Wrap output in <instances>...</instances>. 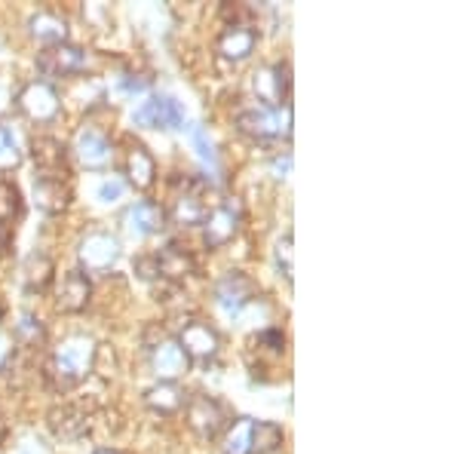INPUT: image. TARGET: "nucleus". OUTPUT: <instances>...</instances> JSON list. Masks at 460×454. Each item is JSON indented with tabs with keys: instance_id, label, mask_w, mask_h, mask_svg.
<instances>
[{
	"instance_id": "nucleus-7",
	"label": "nucleus",
	"mask_w": 460,
	"mask_h": 454,
	"mask_svg": "<svg viewBox=\"0 0 460 454\" xmlns=\"http://www.w3.org/2000/svg\"><path fill=\"white\" fill-rule=\"evenodd\" d=\"M47 427H49V433L56 439H62V442H74V439L86 436L89 427H93V408L77 399L53 405L47 414Z\"/></svg>"
},
{
	"instance_id": "nucleus-29",
	"label": "nucleus",
	"mask_w": 460,
	"mask_h": 454,
	"mask_svg": "<svg viewBox=\"0 0 460 454\" xmlns=\"http://www.w3.org/2000/svg\"><path fill=\"white\" fill-rule=\"evenodd\" d=\"M249 430L252 421L240 418V421H230V427L225 430V454H252L249 451Z\"/></svg>"
},
{
	"instance_id": "nucleus-28",
	"label": "nucleus",
	"mask_w": 460,
	"mask_h": 454,
	"mask_svg": "<svg viewBox=\"0 0 460 454\" xmlns=\"http://www.w3.org/2000/svg\"><path fill=\"white\" fill-rule=\"evenodd\" d=\"M22 215V191L10 178H0V225H10Z\"/></svg>"
},
{
	"instance_id": "nucleus-27",
	"label": "nucleus",
	"mask_w": 460,
	"mask_h": 454,
	"mask_svg": "<svg viewBox=\"0 0 460 454\" xmlns=\"http://www.w3.org/2000/svg\"><path fill=\"white\" fill-rule=\"evenodd\" d=\"M31 34L37 37L40 43H47V47H53V43H62L65 37H68V22L62 16H56V13H37L31 19Z\"/></svg>"
},
{
	"instance_id": "nucleus-19",
	"label": "nucleus",
	"mask_w": 460,
	"mask_h": 454,
	"mask_svg": "<svg viewBox=\"0 0 460 454\" xmlns=\"http://www.w3.org/2000/svg\"><path fill=\"white\" fill-rule=\"evenodd\" d=\"M126 182L136 191H151L157 182V163H154L151 151L138 141H132L129 151H126Z\"/></svg>"
},
{
	"instance_id": "nucleus-4",
	"label": "nucleus",
	"mask_w": 460,
	"mask_h": 454,
	"mask_svg": "<svg viewBox=\"0 0 460 454\" xmlns=\"http://www.w3.org/2000/svg\"><path fill=\"white\" fill-rule=\"evenodd\" d=\"M184 412H188V427L199 439H218L230 427V421H234V414H230L225 402L206 396V393H197V396L184 402Z\"/></svg>"
},
{
	"instance_id": "nucleus-34",
	"label": "nucleus",
	"mask_w": 460,
	"mask_h": 454,
	"mask_svg": "<svg viewBox=\"0 0 460 454\" xmlns=\"http://www.w3.org/2000/svg\"><path fill=\"white\" fill-rule=\"evenodd\" d=\"M136 273L142 277L145 282H154V280H160L157 277V264H154V255H142L136 262Z\"/></svg>"
},
{
	"instance_id": "nucleus-25",
	"label": "nucleus",
	"mask_w": 460,
	"mask_h": 454,
	"mask_svg": "<svg viewBox=\"0 0 460 454\" xmlns=\"http://www.w3.org/2000/svg\"><path fill=\"white\" fill-rule=\"evenodd\" d=\"M184 393L178 390L175 381H160L157 387H151V390L145 393V405L151 408V412L157 414H175L184 408Z\"/></svg>"
},
{
	"instance_id": "nucleus-2",
	"label": "nucleus",
	"mask_w": 460,
	"mask_h": 454,
	"mask_svg": "<svg viewBox=\"0 0 460 454\" xmlns=\"http://www.w3.org/2000/svg\"><path fill=\"white\" fill-rule=\"evenodd\" d=\"M236 129L258 145H270V141H288L292 138V105L288 108H267L252 105L236 114Z\"/></svg>"
},
{
	"instance_id": "nucleus-33",
	"label": "nucleus",
	"mask_w": 460,
	"mask_h": 454,
	"mask_svg": "<svg viewBox=\"0 0 460 454\" xmlns=\"http://www.w3.org/2000/svg\"><path fill=\"white\" fill-rule=\"evenodd\" d=\"M126 191V182H120V178H108L105 184L99 188V197L105 200V203H114V200H120Z\"/></svg>"
},
{
	"instance_id": "nucleus-3",
	"label": "nucleus",
	"mask_w": 460,
	"mask_h": 454,
	"mask_svg": "<svg viewBox=\"0 0 460 454\" xmlns=\"http://www.w3.org/2000/svg\"><path fill=\"white\" fill-rule=\"evenodd\" d=\"M215 193L206 175H188L175 182L172 218L178 225H203V218L215 206Z\"/></svg>"
},
{
	"instance_id": "nucleus-30",
	"label": "nucleus",
	"mask_w": 460,
	"mask_h": 454,
	"mask_svg": "<svg viewBox=\"0 0 460 454\" xmlns=\"http://www.w3.org/2000/svg\"><path fill=\"white\" fill-rule=\"evenodd\" d=\"M252 350H258V353L264 356H283L286 353V332L283 329H264L258 332L255 338H252Z\"/></svg>"
},
{
	"instance_id": "nucleus-23",
	"label": "nucleus",
	"mask_w": 460,
	"mask_h": 454,
	"mask_svg": "<svg viewBox=\"0 0 460 454\" xmlns=\"http://www.w3.org/2000/svg\"><path fill=\"white\" fill-rule=\"evenodd\" d=\"M154 353V369H157V375L163 378V381H175L178 375H184L188 371V356H184V350L178 347V341H163V344H157L151 350Z\"/></svg>"
},
{
	"instance_id": "nucleus-39",
	"label": "nucleus",
	"mask_w": 460,
	"mask_h": 454,
	"mask_svg": "<svg viewBox=\"0 0 460 454\" xmlns=\"http://www.w3.org/2000/svg\"><path fill=\"white\" fill-rule=\"evenodd\" d=\"M0 319H4V304H0Z\"/></svg>"
},
{
	"instance_id": "nucleus-12",
	"label": "nucleus",
	"mask_w": 460,
	"mask_h": 454,
	"mask_svg": "<svg viewBox=\"0 0 460 454\" xmlns=\"http://www.w3.org/2000/svg\"><path fill=\"white\" fill-rule=\"evenodd\" d=\"M218 332L212 329L209 323H203V319H190V323H184L181 334H178V347L184 350V356H188V362H209L218 356Z\"/></svg>"
},
{
	"instance_id": "nucleus-11",
	"label": "nucleus",
	"mask_w": 460,
	"mask_h": 454,
	"mask_svg": "<svg viewBox=\"0 0 460 454\" xmlns=\"http://www.w3.org/2000/svg\"><path fill=\"white\" fill-rule=\"evenodd\" d=\"M255 298H258V282L243 271H227L225 277L215 282V304L225 314H236V310H243Z\"/></svg>"
},
{
	"instance_id": "nucleus-8",
	"label": "nucleus",
	"mask_w": 460,
	"mask_h": 454,
	"mask_svg": "<svg viewBox=\"0 0 460 454\" xmlns=\"http://www.w3.org/2000/svg\"><path fill=\"white\" fill-rule=\"evenodd\" d=\"M16 105L34 123H53L62 114V99H58L53 84H47V80H34V84L22 86V93L16 95Z\"/></svg>"
},
{
	"instance_id": "nucleus-26",
	"label": "nucleus",
	"mask_w": 460,
	"mask_h": 454,
	"mask_svg": "<svg viewBox=\"0 0 460 454\" xmlns=\"http://www.w3.org/2000/svg\"><path fill=\"white\" fill-rule=\"evenodd\" d=\"M13 341H16V347L37 353V350H43V344H47V329H43V323L34 314H22L16 329H13Z\"/></svg>"
},
{
	"instance_id": "nucleus-6",
	"label": "nucleus",
	"mask_w": 460,
	"mask_h": 454,
	"mask_svg": "<svg viewBox=\"0 0 460 454\" xmlns=\"http://www.w3.org/2000/svg\"><path fill=\"white\" fill-rule=\"evenodd\" d=\"M240 225H243V206L236 203V197L215 200V206L209 209V215L203 218L206 245H209V249L227 245L236 234H240Z\"/></svg>"
},
{
	"instance_id": "nucleus-20",
	"label": "nucleus",
	"mask_w": 460,
	"mask_h": 454,
	"mask_svg": "<svg viewBox=\"0 0 460 454\" xmlns=\"http://www.w3.org/2000/svg\"><path fill=\"white\" fill-rule=\"evenodd\" d=\"M117 255H120V245L108 234H89L84 245H80V258H84V264H86L84 273L108 271V267L117 262Z\"/></svg>"
},
{
	"instance_id": "nucleus-10",
	"label": "nucleus",
	"mask_w": 460,
	"mask_h": 454,
	"mask_svg": "<svg viewBox=\"0 0 460 454\" xmlns=\"http://www.w3.org/2000/svg\"><path fill=\"white\" fill-rule=\"evenodd\" d=\"M93 301V280L80 267L65 271L56 282V310L62 314H84Z\"/></svg>"
},
{
	"instance_id": "nucleus-18",
	"label": "nucleus",
	"mask_w": 460,
	"mask_h": 454,
	"mask_svg": "<svg viewBox=\"0 0 460 454\" xmlns=\"http://www.w3.org/2000/svg\"><path fill=\"white\" fill-rule=\"evenodd\" d=\"M74 154H77V160L84 163L86 169H102L114 157V147H111V141L105 138V132H99L95 126H86L77 136V141H74Z\"/></svg>"
},
{
	"instance_id": "nucleus-17",
	"label": "nucleus",
	"mask_w": 460,
	"mask_h": 454,
	"mask_svg": "<svg viewBox=\"0 0 460 454\" xmlns=\"http://www.w3.org/2000/svg\"><path fill=\"white\" fill-rule=\"evenodd\" d=\"M258 47V28L255 25H225V31L215 40V49L225 62H246Z\"/></svg>"
},
{
	"instance_id": "nucleus-37",
	"label": "nucleus",
	"mask_w": 460,
	"mask_h": 454,
	"mask_svg": "<svg viewBox=\"0 0 460 454\" xmlns=\"http://www.w3.org/2000/svg\"><path fill=\"white\" fill-rule=\"evenodd\" d=\"M4 436H6V423H4V418H0V442H4Z\"/></svg>"
},
{
	"instance_id": "nucleus-35",
	"label": "nucleus",
	"mask_w": 460,
	"mask_h": 454,
	"mask_svg": "<svg viewBox=\"0 0 460 454\" xmlns=\"http://www.w3.org/2000/svg\"><path fill=\"white\" fill-rule=\"evenodd\" d=\"M194 145L199 147V157H203V160H209V163H215L212 141L206 138V132H203V129H194Z\"/></svg>"
},
{
	"instance_id": "nucleus-15",
	"label": "nucleus",
	"mask_w": 460,
	"mask_h": 454,
	"mask_svg": "<svg viewBox=\"0 0 460 454\" xmlns=\"http://www.w3.org/2000/svg\"><path fill=\"white\" fill-rule=\"evenodd\" d=\"M74 191L68 175H37L34 182V203L47 215H62L71 206Z\"/></svg>"
},
{
	"instance_id": "nucleus-36",
	"label": "nucleus",
	"mask_w": 460,
	"mask_h": 454,
	"mask_svg": "<svg viewBox=\"0 0 460 454\" xmlns=\"http://www.w3.org/2000/svg\"><path fill=\"white\" fill-rule=\"evenodd\" d=\"M13 249V227L10 225H0V258H6Z\"/></svg>"
},
{
	"instance_id": "nucleus-32",
	"label": "nucleus",
	"mask_w": 460,
	"mask_h": 454,
	"mask_svg": "<svg viewBox=\"0 0 460 454\" xmlns=\"http://www.w3.org/2000/svg\"><path fill=\"white\" fill-rule=\"evenodd\" d=\"M277 267H279V273L292 282V234H286L283 240L277 243Z\"/></svg>"
},
{
	"instance_id": "nucleus-21",
	"label": "nucleus",
	"mask_w": 460,
	"mask_h": 454,
	"mask_svg": "<svg viewBox=\"0 0 460 454\" xmlns=\"http://www.w3.org/2000/svg\"><path fill=\"white\" fill-rule=\"evenodd\" d=\"M53 280H56V264L47 252H31V255L22 262V286H25V292H31V295L47 292V289L53 286Z\"/></svg>"
},
{
	"instance_id": "nucleus-31",
	"label": "nucleus",
	"mask_w": 460,
	"mask_h": 454,
	"mask_svg": "<svg viewBox=\"0 0 460 454\" xmlns=\"http://www.w3.org/2000/svg\"><path fill=\"white\" fill-rule=\"evenodd\" d=\"M19 163V145H16V136H13L6 126H0V173Z\"/></svg>"
},
{
	"instance_id": "nucleus-24",
	"label": "nucleus",
	"mask_w": 460,
	"mask_h": 454,
	"mask_svg": "<svg viewBox=\"0 0 460 454\" xmlns=\"http://www.w3.org/2000/svg\"><path fill=\"white\" fill-rule=\"evenodd\" d=\"M286 442V433L279 423L273 421H252L249 430V451L252 454H273L279 451Z\"/></svg>"
},
{
	"instance_id": "nucleus-14",
	"label": "nucleus",
	"mask_w": 460,
	"mask_h": 454,
	"mask_svg": "<svg viewBox=\"0 0 460 454\" xmlns=\"http://www.w3.org/2000/svg\"><path fill=\"white\" fill-rule=\"evenodd\" d=\"M154 264H157V277L169 286H181L188 277L197 273V258L190 255V249L178 243H166L163 249L154 255Z\"/></svg>"
},
{
	"instance_id": "nucleus-22",
	"label": "nucleus",
	"mask_w": 460,
	"mask_h": 454,
	"mask_svg": "<svg viewBox=\"0 0 460 454\" xmlns=\"http://www.w3.org/2000/svg\"><path fill=\"white\" fill-rule=\"evenodd\" d=\"M126 227L138 236H147V234H160L166 227V209L160 203H151V200H142L136 203L129 212H126Z\"/></svg>"
},
{
	"instance_id": "nucleus-5",
	"label": "nucleus",
	"mask_w": 460,
	"mask_h": 454,
	"mask_svg": "<svg viewBox=\"0 0 460 454\" xmlns=\"http://www.w3.org/2000/svg\"><path fill=\"white\" fill-rule=\"evenodd\" d=\"M37 71L47 84L53 80H68L74 74L86 71V53L74 43L62 40V43H53V47H43L37 53Z\"/></svg>"
},
{
	"instance_id": "nucleus-13",
	"label": "nucleus",
	"mask_w": 460,
	"mask_h": 454,
	"mask_svg": "<svg viewBox=\"0 0 460 454\" xmlns=\"http://www.w3.org/2000/svg\"><path fill=\"white\" fill-rule=\"evenodd\" d=\"M132 120L145 126V129H178L184 123V108L169 95H151L136 108Z\"/></svg>"
},
{
	"instance_id": "nucleus-38",
	"label": "nucleus",
	"mask_w": 460,
	"mask_h": 454,
	"mask_svg": "<svg viewBox=\"0 0 460 454\" xmlns=\"http://www.w3.org/2000/svg\"><path fill=\"white\" fill-rule=\"evenodd\" d=\"M95 454H117V451H111V449H99V451H95Z\"/></svg>"
},
{
	"instance_id": "nucleus-1",
	"label": "nucleus",
	"mask_w": 460,
	"mask_h": 454,
	"mask_svg": "<svg viewBox=\"0 0 460 454\" xmlns=\"http://www.w3.org/2000/svg\"><path fill=\"white\" fill-rule=\"evenodd\" d=\"M93 353L95 350L89 347L86 338H71L65 341V347L58 353L47 356L40 366V375L47 381L49 390L56 393H71L93 369Z\"/></svg>"
},
{
	"instance_id": "nucleus-16",
	"label": "nucleus",
	"mask_w": 460,
	"mask_h": 454,
	"mask_svg": "<svg viewBox=\"0 0 460 454\" xmlns=\"http://www.w3.org/2000/svg\"><path fill=\"white\" fill-rule=\"evenodd\" d=\"M31 160L37 166V175H68L71 151L56 136H37L31 141Z\"/></svg>"
},
{
	"instance_id": "nucleus-9",
	"label": "nucleus",
	"mask_w": 460,
	"mask_h": 454,
	"mask_svg": "<svg viewBox=\"0 0 460 454\" xmlns=\"http://www.w3.org/2000/svg\"><path fill=\"white\" fill-rule=\"evenodd\" d=\"M255 95H258V105L288 108V95H292V68H288V62L267 65V68L258 71Z\"/></svg>"
}]
</instances>
